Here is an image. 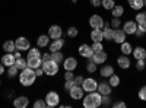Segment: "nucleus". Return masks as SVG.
Returning <instances> with one entry per match:
<instances>
[{
	"instance_id": "nucleus-16",
	"label": "nucleus",
	"mask_w": 146,
	"mask_h": 108,
	"mask_svg": "<svg viewBox=\"0 0 146 108\" xmlns=\"http://www.w3.org/2000/svg\"><path fill=\"white\" fill-rule=\"evenodd\" d=\"M29 105V98L25 95H21V97L13 99V107L15 108H27Z\"/></svg>"
},
{
	"instance_id": "nucleus-2",
	"label": "nucleus",
	"mask_w": 146,
	"mask_h": 108,
	"mask_svg": "<svg viewBox=\"0 0 146 108\" xmlns=\"http://www.w3.org/2000/svg\"><path fill=\"white\" fill-rule=\"evenodd\" d=\"M41 51L38 50V47H31L27 54V62H28V67L31 69H38L42 66V60H41Z\"/></svg>"
},
{
	"instance_id": "nucleus-28",
	"label": "nucleus",
	"mask_w": 146,
	"mask_h": 108,
	"mask_svg": "<svg viewBox=\"0 0 146 108\" xmlns=\"http://www.w3.org/2000/svg\"><path fill=\"white\" fill-rule=\"evenodd\" d=\"M129 6L133 9V10H142L143 9V0H127Z\"/></svg>"
},
{
	"instance_id": "nucleus-40",
	"label": "nucleus",
	"mask_w": 146,
	"mask_h": 108,
	"mask_svg": "<svg viewBox=\"0 0 146 108\" xmlns=\"http://www.w3.org/2000/svg\"><path fill=\"white\" fill-rule=\"evenodd\" d=\"M135 21H136L137 23L145 22V21H146V10H145V12H139V13L135 16Z\"/></svg>"
},
{
	"instance_id": "nucleus-38",
	"label": "nucleus",
	"mask_w": 146,
	"mask_h": 108,
	"mask_svg": "<svg viewBox=\"0 0 146 108\" xmlns=\"http://www.w3.org/2000/svg\"><path fill=\"white\" fill-rule=\"evenodd\" d=\"M92 50L94 53H98V51H104V44L102 42H92Z\"/></svg>"
},
{
	"instance_id": "nucleus-54",
	"label": "nucleus",
	"mask_w": 146,
	"mask_h": 108,
	"mask_svg": "<svg viewBox=\"0 0 146 108\" xmlns=\"http://www.w3.org/2000/svg\"><path fill=\"white\" fill-rule=\"evenodd\" d=\"M13 56H15V58L22 57V54H21V51H19V50H15V51H13Z\"/></svg>"
},
{
	"instance_id": "nucleus-31",
	"label": "nucleus",
	"mask_w": 146,
	"mask_h": 108,
	"mask_svg": "<svg viewBox=\"0 0 146 108\" xmlns=\"http://www.w3.org/2000/svg\"><path fill=\"white\" fill-rule=\"evenodd\" d=\"M15 66L19 69V70H23L25 67H28V62H27V58H23V57H19L15 60Z\"/></svg>"
},
{
	"instance_id": "nucleus-55",
	"label": "nucleus",
	"mask_w": 146,
	"mask_h": 108,
	"mask_svg": "<svg viewBox=\"0 0 146 108\" xmlns=\"http://www.w3.org/2000/svg\"><path fill=\"white\" fill-rule=\"evenodd\" d=\"M143 6H145V7H146V2H143Z\"/></svg>"
},
{
	"instance_id": "nucleus-17",
	"label": "nucleus",
	"mask_w": 146,
	"mask_h": 108,
	"mask_svg": "<svg viewBox=\"0 0 146 108\" xmlns=\"http://www.w3.org/2000/svg\"><path fill=\"white\" fill-rule=\"evenodd\" d=\"M64 44H66V41L63 40V37L62 38H57V40H53L51 42H50V51L53 53V51H62V48L64 47Z\"/></svg>"
},
{
	"instance_id": "nucleus-21",
	"label": "nucleus",
	"mask_w": 146,
	"mask_h": 108,
	"mask_svg": "<svg viewBox=\"0 0 146 108\" xmlns=\"http://www.w3.org/2000/svg\"><path fill=\"white\" fill-rule=\"evenodd\" d=\"M117 64H118V67L120 69H129L130 66H131V62H130V58H129V56H120L118 58H117Z\"/></svg>"
},
{
	"instance_id": "nucleus-8",
	"label": "nucleus",
	"mask_w": 146,
	"mask_h": 108,
	"mask_svg": "<svg viewBox=\"0 0 146 108\" xmlns=\"http://www.w3.org/2000/svg\"><path fill=\"white\" fill-rule=\"evenodd\" d=\"M104 22H105V21L102 19L101 15H92V16L89 18V27H91L92 29H102Z\"/></svg>"
},
{
	"instance_id": "nucleus-9",
	"label": "nucleus",
	"mask_w": 146,
	"mask_h": 108,
	"mask_svg": "<svg viewBox=\"0 0 146 108\" xmlns=\"http://www.w3.org/2000/svg\"><path fill=\"white\" fill-rule=\"evenodd\" d=\"M79 56L83 57V58H91L94 56V50H92V47L89 44H82L79 45V50H78Z\"/></svg>"
},
{
	"instance_id": "nucleus-47",
	"label": "nucleus",
	"mask_w": 146,
	"mask_h": 108,
	"mask_svg": "<svg viewBox=\"0 0 146 108\" xmlns=\"http://www.w3.org/2000/svg\"><path fill=\"white\" fill-rule=\"evenodd\" d=\"M73 78H75L73 72H72V70H66V73H64V80H73Z\"/></svg>"
},
{
	"instance_id": "nucleus-37",
	"label": "nucleus",
	"mask_w": 146,
	"mask_h": 108,
	"mask_svg": "<svg viewBox=\"0 0 146 108\" xmlns=\"http://www.w3.org/2000/svg\"><path fill=\"white\" fill-rule=\"evenodd\" d=\"M113 102H111V98L110 95H102V99H101V107H111Z\"/></svg>"
},
{
	"instance_id": "nucleus-26",
	"label": "nucleus",
	"mask_w": 146,
	"mask_h": 108,
	"mask_svg": "<svg viewBox=\"0 0 146 108\" xmlns=\"http://www.w3.org/2000/svg\"><path fill=\"white\" fill-rule=\"evenodd\" d=\"M120 51L123 53L124 56H130L131 51H133V47H131V44L129 41H124V42L120 44Z\"/></svg>"
},
{
	"instance_id": "nucleus-29",
	"label": "nucleus",
	"mask_w": 146,
	"mask_h": 108,
	"mask_svg": "<svg viewBox=\"0 0 146 108\" xmlns=\"http://www.w3.org/2000/svg\"><path fill=\"white\" fill-rule=\"evenodd\" d=\"M3 50L6 53H13L16 50V45H15V41H12V40H7L3 42Z\"/></svg>"
},
{
	"instance_id": "nucleus-56",
	"label": "nucleus",
	"mask_w": 146,
	"mask_h": 108,
	"mask_svg": "<svg viewBox=\"0 0 146 108\" xmlns=\"http://www.w3.org/2000/svg\"><path fill=\"white\" fill-rule=\"evenodd\" d=\"M0 85H2V80H0Z\"/></svg>"
},
{
	"instance_id": "nucleus-4",
	"label": "nucleus",
	"mask_w": 146,
	"mask_h": 108,
	"mask_svg": "<svg viewBox=\"0 0 146 108\" xmlns=\"http://www.w3.org/2000/svg\"><path fill=\"white\" fill-rule=\"evenodd\" d=\"M42 70H44V75L47 76H56L58 73V63L53 62V60H48V62L42 63Z\"/></svg>"
},
{
	"instance_id": "nucleus-15",
	"label": "nucleus",
	"mask_w": 146,
	"mask_h": 108,
	"mask_svg": "<svg viewBox=\"0 0 146 108\" xmlns=\"http://www.w3.org/2000/svg\"><path fill=\"white\" fill-rule=\"evenodd\" d=\"M102 35H104V40L105 41H113V35H114V28H111L108 22H104V27H102Z\"/></svg>"
},
{
	"instance_id": "nucleus-42",
	"label": "nucleus",
	"mask_w": 146,
	"mask_h": 108,
	"mask_svg": "<svg viewBox=\"0 0 146 108\" xmlns=\"http://www.w3.org/2000/svg\"><path fill=\"white\" fill-rule=\"evenodd\" d=\"M137 97H139V99H140V101H146V85H143V86L139 89Z\"/></svg>"
},
{
	"instance_id": "nucleus-53",
	"label": "nucleus",
	"mask_w": 146,
	"mask_h": 108,
	"mask_svg": "<svg viewBox=\"0 0 146 108\" xmlns=\"http://www.w3.org/2000/svg\"><path fill=\"white\" fill-rule=\"evenodd\" d=\"M135 35H136V37H139V38H142V37H143V35H145V34H143V32H142L140 29H137V31L135 32Z\"/></svg>"
},
{
	"instance_id": "nucleus-44",
	"label": "nucleus",
	"mask_w": 146,
	"mask_h": 108,
	"mask_svg": "<svg viewBox=\"0 0 146 108\" xmlns=\"http://www.w3.org/2000/svg\"><path fill=\"white\" fill-rule=\"evenodd\" d=\"M83 76H80V75H78V76H75L73 78V82H75V85L76 86H82V83H83Z\"/></svg>"
},
{
	"instance_id": "nucleus-13",
	"label": "nucleus",
	"mask_w": 146,
	"mask_h": 108,
	"mask_svg": "<svg viewBox=\"0 0 146 108\" xmlns=\"http://www.w3.org/2000/svg\"><path fill=\"white\" fill-rule=\"evenodd\" d=\"M126 37H127V34L124 32L123 28H117L114 29V35H113V41L115 44H121V42H124L126 41Z\"/></svg>"
},
{
	"instance_id": "nucleus-51",
	"label": "nucleus",
	"mask_w": 146,
	"mask_h": 108,
	"mask_svg": "<svg viewBox=\"0 0 146 108\" xmlns=\"http://www.w3.org/2000/svg\"><path fill=\"white\" fill-rule=\"evenodd\" d=\"M34 70H35V75H36V78H40V76H42V75H44V70H42V67L34 69Z\"/></svg>"
},
{
	"instance_id": "nucleus-14",
	"label": "nucleus",
	"mask_w": 146,
	"mask_h": 108,
	"mask_svg": "<svg viewBox=\"0 0 146 108\" xmlns=\"http://www.w3.org/2000/svg\"><path fill=\"white\" fill-rule=\"evenodd\" d=\"M50 35L48 34H41L38 35V38H36V47L38 48H45V47L50 45Z\"/></svg>"
},
{
	"instance_id": "nucleus-27",
	"label": "nucleus",
	"mask_w": 146,
	"mask_h": 108,
	"mask_svg": "<svg viewBox=\"0 0 146 108\" xmlns=\"http://www.w3.org/2000/svg\"><path fill=\"white\" fill-rule=\"evenodd\" d=\"M111 15H113V18H121V16L124 15V7L121 6V5H115L111 9Z\"/></svg>"
},
{
	"instance_id": "nucleus-45",
	"label": "nucleus",
	"mask_w": 146,
	"mask_h": 108,
	"mask_svg": "<svg viewBox=\"0 0 146 108\" xmlns=\"http://www.w3.org/2000/svg\"><path fill=\"white\" fill-rule=\"evenodd\" d=\"M73 86H76L73 80H64V91H67V92H69Z\"/></svg>"
},
{
	"instance_id": "nucleus-24",
	"label": "nucleus",
	"mask_w": 146,
	"mask_h": 108,
	"mask_svg": "<svg viewBox=\"0 0 146 108\" xmlns=\"http://www.w3.org/2000/svg\"><path fill=\"white\" fill-rule=\"evenodd\" d=\"M131 56L136 60H145L146 58V50L143 48V47H135L133 51H131Z\"/></svg>"
},
{
	"instance_id": "nucleus-25",
	"label": "nucleus",
	"mask_w": 146,
	"mask_h": 108,
	"mask_svg": "<svg viewBox=\"0 0 146 108\" xmlns=\"http://www.w3.org/2000/svg\"><path fill=\"white\" fill-rule=\"evenodd\" d=\"M91 40H92V42H102L104 41L102 29H92L91 31Z\"/></svg>"
},
{
	"instance_id": "nucleus-48",
	"label": "nucleus",
	"mask_w": 146,
	"mask_h": 108,
	"mask_svg": "<svg viewBox=\"0 0 146 108\" xmlns=\"http://www.w3.org/2000/svg\"><path fill=\"white\" fill-rule=\"evenodd\" d=\"M41 60H42V63H44V62H48V60H51V54H50V53L41 54Z\"/></svg>"
},
{
	"instance_id": "nucleus-43",
	"label": "nucleus",
	"mask_w": 146,
	"mask_h": 108,
	"mask_svg": "<svg viewBox=\"0 0 146 108\" xmlns=\"http://www.w3.org/2000/svg\"><path fill=\"white\" fill-rule=\"evenodd\" d=\"M145 67H146L145 60H136V70L142 72V70H145Z\"/></svg>"
},
{
	"instance_id": "nucleus-33",
	"label": "nucleus",
	"mask_w": 146,
	"mask_h": 108,
	"mask_svg": "<svg viewBox=\"0 0 146 108\" xmlns=\"http://www.w3.org/2000/svg\"><path fill=\"white\" fill-rule=\"evenodd\" d=\"M19 72H21V70H19L15 64H13V66H9V67H7V76H9L10 79H13L15 76L19 75Z\"/></svg>"
},
{
	"instance_id": "nucleus-22",
	"label": "nucleus",
	"mask_w": 146,
	"mask_h": 108,
	"mask_svg": "<svg viewBox=\"0 0 146 108\" xmlns=\"http://www.w3.org/2000/svg\"><path fill=\"white\" fill-rule=\"evenodd\" d=\"M15 56H13V53H6L5 56H2V62L3 64H5V67H9V66H13L15 64Z\"/></svg>"
},
{
	"instance_id": "nucleus-6",
	"label": "nucleus",
	"mask_w": 146,
	"mask_h": 108,
	"mask_svg": "<svg viewBox=\"0 0 146 108\" xmlns=\"http://www.w3.org/2000/svg\"><path fill=\"white\" fill-rule=\"evenodd\" d=\"M15 45H16V50L19 51H28L31 48V41L27 37H19L15 40Z\"/></svg>"
},
{
	"instance_id": "nucleus-7",
	"label": "nucleus",
	"mask_w": 146,
	"mask_h": 108,
	"mask_svg": "<svg viewBox=\"0 0 146 108\" xmlns=\"http://www.w3.org/2000/svg\"><path fill=\"white\" fill-rule=\"evenodd\" d=\"M82 88H83L85 92H94V91H96V88H98V82H96V79H94V78H86V79H83Z\"/></svg>"
},
{
	"instance_id": "nucleus-34",
	"label": "nucleus",
	"mask_w": 146,
	"mask_h": 108,
	"mask_svg": "<svg viewBox=\"0 0 146 108\" xmlns=\"http://www.w3.org/2000/svg\"><path fill=\"white\" fill-rule=\"evenodd\" d=\"M96 66H98V64H96L92 58H88V63H86V72H88V73H95V72H96Z\"/></svg>"
},
{
	"instance_id": "nucleus-52",
	"label": "nucleus",
	"mask_w": 146,
	"mask_h": 108,
	"mask_svg": "<svg viewBox=\"0 0 146 108\" xmlns=\"http://www.w3.org/2000/svg\"><path fill=\"white\" fill-rule=\"evenodd\" d=\"M5 70H6V67H5V64L0 62V76H2L3 73H5Z\"/></svg>"
},
{
	"instance_id": "nucleus-36",
	"label": "nucleus",
	"mask_w": 146,
	"mask_h": 108,
	"mask_svg": "<svg viewBox=\"0 0 146 108\" xmlns=\"http://www.w3.org/2000/svg\"><path fill=\"white\" fill-rule=\"evenodd\" d=\"M101 6H102L105 10H111V9L115 6V2H114V0H102Z\"/></svg>"
},
{
	"instance_id": "nucleus-5",
	"label": "nucleus",
	"mask_w": 146,
	"mask_h": 108,
	"mask_svg": "<svg viewBox=\"0 0 146 108\" xmlns=\"http://www.w3.org/2000/svg\"><path fill=\"white\" fill-rule=\"evenodd\" d=\"M45 102H47V107H50V108H54L57 105H60V95L56 92V91H50V92H47L45 95Z\"/></svg>"
},
{
	"instance_id": "nucleus-10",
	"label": "nucleus",
	"mask_w": 146,
	"mask_h": 108,
	"mask_svg": "<svg viewBox=\"0 0 146 108\" xmlns=\"http://www.w3.org/2000/svg\"><path fill=\"white\" fill-rule=\"evenodd\" d=\"M83 88L82 86H73L70 91H69V97L73 99V101H79L83 98Z\"/></svg>"
},
{
	"instance_id": "nucleus-18",
	"label": "nucleus",
	"mask_w": 146,
	"mask_h": 108,
	"mask_svg": "<svg viewBox=\"0 0 146 108\" xmlns=\"http://www.w3.org/2000/svg\"><path fill=\"white\" fill-rule=\"evenodd\" d=\"M63 67H64V70H75L76 67H78V60L75 58V57H67V58H64L63 60Z\"/></svg>"
},
{
	"instance_id": "nucleus-32",
	"label": "nucleus",
	"mask_w": 146,
	"mask_h": 108,
	"mask_svg": "<svg viewBox=\"0 0 146 108\" xmlns=\"http://www.w3.org/2000/svg\"><path fill=\"white\" fill-rule=\"evenodd\" d=\"M108 83H110V85H111L113 88H117V86H120V76L118 75H111V76H110L108 78Z\"/></svg>"
},
{
	"instance_id": "nucleus-30",
	"label": "nucleus",
	"mask_w": 146,
	"mask_h": 108,
	"mask_svg": "<svg viewBox=\"0 0 146 108\" xmlns=\"http://www.w3.org/2000/svg\"><path fill=\"white\" fill-rule=\"evenodd\" d=\"M51 60L60 64V63H63L64 56H63V53H62V51H53V53H51Z\"/></svg>"
},
{
	"instance_id": "nucleus-19",
	"label": "nucleus",
	"mask_w": 146,
	"mask_h": 108,
	"mask_svg": "<svg viewBox=\"0 0 146 108\" xmlns=\"http://www.w3.org/2000/svg\"><path fill=\"white\" fill-rule=\"evenodd\" d=\"M94 62L96 63V64H104L105 62H107V58H108V56H107V53L105 51H98V53H94V56L91 57Z\"/></svg>"
},
{
	"instance_id": "nucleus-39",
	"label": "nucleus",
	"mask_w": 146,
	"mask_h": 108,
	"mask_svg": "<svg viewBox=\"0 0 146 108\" xmlns=\"http://www.w3.org/2000/svg\"><path fill=\"white\" fill-rule=\"evenodd\" d=\"M110 25H111V28H114V29L120 28L121 27V18H113L111 22H110Z\"/></svg>"
},
{
	"instance_id": "nucleus-46",
	"label": "nucleus",
	"mask_w": 146,
	"mask_h": 108,
	"mask_svg": "<svg viewBox=\"0 0 146 108\" xmlns=\"http://www.w3.org/2000/svg\"><path fill=\"white\" fill-rule=\"evenodd\" d=\"M111 107H113V108H126L127 104H126L124 101H117V102H113Z\"/></svg>"
},
{
	"instance_id": "nucleus-20",
	"label": "nucleus",
	"mask_w": 146,
	"mask_h": 108,
	"mask_svg": "<svg viewBox=\"0 0 146 108\" xmlns=\"http://www.w3.org/2000/svg\"><path fill=\"white\" fill-rule=\"evenodd\" d=\"M96 91H98L101 95H111L113 86L110 85L108 82H101V83H98V88H96Z\"/></svg>"
},
{
	"instance_id": "nucleus-49",
	"label": "nucleus",
	"mask_w": 146,
	"mask_h": 108,
	"mask_svg": "<svg viewBox=\"0 0 146 108\" xmlns=\"http://www.w3.org/2000/svg\"><path fill=\"white\" fill-rule=\"evenodd\" d=\"M137 29H140L143 34H146V21L142 22V23H137Z\"/></svg>"
},
{
	"instance_id": "nucleus-23",
	"label": "nucleus",
	"mask_w": 146,
	"mask_h": 108,
	"mask_svg": "<svg viewBox=\"0 0 146 108\" xmlns=\"http://www.w3.org/2000/svg\"><path fill=\"white\" fill-rule=\"evenodd\" d=\"M100 75L102 78H110L111 75H114V67L111 64H102L100 69Z\"/></svg>"
},
{
	"instance_id": "nucleus-58",
	"label": "nucleus",
	"mask_w": 146,
	"mask_h": 108,
	"mask_svg": "<svg viewBox=\"0 0 146 108\" xmlns=\"http://www.w3.org/2000/svg\"><path fill=\"white\" fill-rule=\"evenodd\" d=\"M143 2H146V0H143Z\"/></svg>"
},
{
	"instance_id": "nucleus-57",
	"label": "nucleus",
	"mask_w": 146,
	"mask_h": 108,
	"mask_svg": "<svg viewBox=\"0 0 146 108\" xmlns=\"http://www.w3.org/2000/svg\"><path fill=\"white\" fill-rule=\"evenodd\" d=\"M145 63H146V58H145Z\"/></svg>"
},
{
	"instance_id": "nucleus-12",
	"label": "nucleus",
	"mask_w": 146,
	"mask_h": 108,
	"mask_svg": "<svg viewBox=\"0 0 146 108\" xmlns=\"http://www.w3.org/2000/svg\"><path fill=\"white\" fill-rule=\"evenodd\" d=\"M123 29L127 35H135V32L137 31V22L136 21H127L123 23Z\"/></svg>"
},
{
	"instance_id": "nucleus-3",
	"label": "nucleus",
	"mask_w": 146,
	"mask_h": 108,
	"mask_svg": "<svg viewBox=\"0 0 146 108\" xmlns=\"http://www.w3.org/2000/svg\"><path fill=\"white\" fill-rule=\"evenodd\" d=\"M18 78H19L21 85L25 86V88H28V86H32V85H34V82H35V79H36V75H35V70H34V69L25 67L23 70L19 72Z\"/></svg>"
},
{
	"instance_id": "nucleus-1",
	"label": "nucleus",
	"mask_w": 146,
	"mask_h": 108,
	"mask_svg": "<svg viewBox=\"0 0 146 108\" xmlns=\"http://www.w3.org/2000/svg\"><path fill=\"white\" fill-rule=\"evenodd\" d=\"M101 99H102V95L98 91L88 92L82 98V105L85 108H98V107H101Z\"/></svg>"
},
{
	"instance_id": "nucleus-11",
	"label": "nucleus",
	"mask_w": 146,
	"mask_h": 108,
	"mask_svg": "<svg viewBox=\"0 0 146 108\" xmlns=\"http://www.w3.org/2000/svg\"><path fill=\"white\" fill-rule=\"evenodd\" d=\"M48 35H50L51 40L62 38V37H63V29H62V27H58V25H51L50 28H48Z\"/></svg>"
},
{
	"instance_id": "nucleus-41",
	"label": "nucleus",
	"mask_w": 146,
	"mask_h": 108,
	"mask_svg": "<svg viewBox=\"0 0 146 108\" xmlns=\"http://www.w3.org/2000/svg\"><path fill=\"white\" fill-rule=\"evenodd\" d=\"M32 107H34V108H45V107H47V102H45V99H40V98H38V99L32 104Z\"/></svg>"
},
{
	"instance_id": "nucleus-50",
	"label": "nucleus",
	"mask_w": 146,
	"mask_h": 108,
	"mask_svg": "<svg viewBox=\"0 0 146 108\" xmlns=\"http://www.w3.org/2000/svg\"><path fill=\"white\" fill-rule=\"evenodd\" d=\"M101 3H102V0H91V5H92L94 7H100Z\"/></svg>"
},
{
	"instance_id": "nucleus-35",
	"label": "nucleus",
	"mask_w": 146,
	"mask_h": 108,
	"mask_svg": "<svg viewBox=\"0 0 146 108\" xmlns=\"http://www.w3.org/2000/svg\"><path fill=\"white\" fill-rule=\"evenodd\" d=\"M79 35V29L76 27H69L67 28V37L69 38H76Z\"/></svg>"
}]
</instances>
